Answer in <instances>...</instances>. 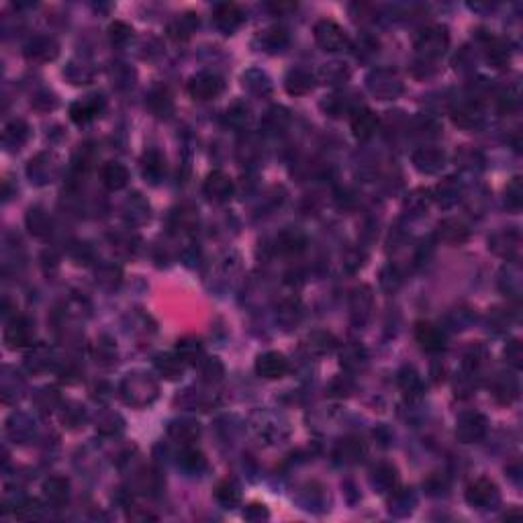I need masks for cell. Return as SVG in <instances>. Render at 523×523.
I'll use <instances>...</instances> for the list:
<instances>
[{
  "label": "cell",
  "instance_id": "cell-1",
  "mask_svg": "<svg viewBox=\"0 0 523 523\" xmlns=\"http://www.w3.org/2000/svg\"><path fill=\"white\" fill-rule=\"evenodd\" d=\"M121 397L131 407H147L158 398V382L149 374L144 372H133L127 374L121 382Z\"/></svg>",
  "mask_w": 523,
  "mask_h": 523
},
{
  "label": "cell",
  "instance_id": "cell-2",
  "mask_svg": "<svg viewBox=\"0 0 523 523\" xmlns=\"http://www.w3.org/2000/svg\"><path fill=\"white\" fill-rule=\"evenodd\" d=\"M448 43H450V35H448V29L442 27V25H432V27H425L421 33H417L415 37V50L417 54L425 59H435V57H442L448 50Z\"/></svg>",
  "mask_w": 523,
  "mask_h": 523
},
{
  "label": "cell",
  "instance_id": "cell-3",
  "mask_svg": "<svg viewBox=\"0 0 523 523\" xmlns=\"http://www.w3.org/2000/svg\"><path fill=\"white\" fill-rule=\"evenodd\" d=\"M313 35H315L317 45L325 52H342L350 43L343 27H340L333 21H319L313 29Z\"/></svg>",
  "mask_w": 523,
  "mask_h": 523
},
{
  "label": "cell",
  "instance_id": "cell-4",
  "mask_svg": "<svg viewBox=\"0 0 523 523\" xmlns=\"http://www.w3.org/2000/svg\"><path fill=\"white\" fill-rule=\"evenodd\" d=\"M487 433V417L476 413V411H466L460 413L456 419V437L462 444H474L483 439Z\"/></svg>",
  "mask_w": 523,
  "mask_h": 523
},
{
  "label": "cell",
  "instance_id": "cell-5",
  "mask_svg": "<svg viewBox=\"0 0 523 523\" xmlns=\"http://www.w3.org/2000/svg\"><path fill=\"white\" fill-rule=\"evenodd\" d=\"M223 88H225L223 78L211 72L197 74L188 82V92L197 100H213V98H217L223 92Z\"/></svg>",
  "mask_w": 523,
  "mask_h": 523
},
{
  "label": "cell",
  "instance_id": "cell-6",
  "mask_svg": "<svg viewBox=\"0 0 523 523\" xmlns=\"http://www.w3.org/2000/svg\"><path fill=\"white\" fill-rule=\"evenodd\" d=\"M466 501L472 507L487 509L499 503V488L488 478H478L466 487Z\"/></svg>",
  "mask_w": 523,
  "mask_h": 523
},
{
  "label": "cell",
  "instance_id": "cell-7",
  "mask_svg": "<svg viewBox=\"0 0 523 523\" xmlns=\"http://www.w3.org/2000/svg\"><path fill=\"white\" fill-rule=\"evenodd\" d=\"M368 88L374 96L386 100V98H395L398 92L403 91V84H401L397 74L389 72V70H379V72H372L368 76Z\"/></svg>",
  "mask_w": 523,
  "mask_h": 523
},
{
  "label": "cell",
  "instance_id": "cell-8",
  "mask_svg": "<svg viewBox=\"0 0 523 523\" xmlns=\"http://www.w3.org/2000/svg\"><path fill=\"white\" fill-rule=\"evenodd\" d=\"M255 372L266 380L282 379L289 372V360L280 352H264L255 360Z\"/></svg>",
  "mask_w": 523,
  "mask_h": 523
},
{
  "label": "cell",
  "instance_id": "cell-9",
  "mask_svg": "<svg viewBox=\"0 0 523 523\" xmlns=\"http://www.w3.org/2000/svg\"><path fill=\"white\" fill-rule=\"evenodd\" d=\"M234 180L221 172V170H215L207 176V180L202 184V192L209 200H215V202H225L234 197Z\"/></svg>",
  "mask_w": 523,
  "mask_h": 523
},
{
  "label": "cell",
  "instance_id": "cell-10",
  "mask_svg": "<svg viewBox=\"0 0 523 523\" xmlns=\"http://www.w3.org/2000/svg\"><path fill=\"white\" fill-rule=\"evenodd\" d=\"M4 343L8 350H21V347H27L31 340H33V327L27 319L23 317H15L13 321H8V325L4 327Z\"/></svg>",
  "mask_w": 523,
  "mask_h": 523
},
{
  "label": "cell",
  "instance_id": "cell-11",
  "mask_svg": "<svg viewBox=\"0 0 523 523\" xmlns=\"http://www.w3.org/2000/svg\"><path fill=\"white\" fill-rule=\"evenodd\" d=\"M415 340L421 345V350L425 352H442L446 347V335L437 325L430 323V321H419L415 323Z\"/></svg>",
  "mask_w": 523,
  "mask_h": 523
},
{
  "label": "cell",
  "instance_id": "cell-12",
  "mask_svg": "<svg viewBox=\"0 0 523 523\" xmlns=\"http://www.w3.org/2000/svg\"><path fill=\"white\" fill-rule=\"evenodd\" d=\"M488 248L501 258L515 260L522 252V237L517 231H499L488 239Z\"/></svg>",
  "mask_w": 523,
  "mask_h": 523
},
{
  "label": "cell",
  "instance_id": "cell-13",
  "mask_svg": "<svg viewBox=\"0 0 523 523\" xmlns=\"http://www.w3.org/2000/svg\"><path fill=\"white\" fill-rule=\"evenodd\" d=\"M243 11L234 4V2H223V4H219L215 8V13H213V21H215V25L221 29V31H225V33H234L237 27H241V23H243Z\"/></svg>",
  "mask_w": 523,
  "mask_h": 523
},
{
  "label": "cell",
  "instance_id": "cell-14",
  "mask_svg": "<svg viewBox=\"0 0 523 523\" xmlns=\"http://www.w3.org/2000/svg\"><path fill=\"white\" fill-rule=\"evenodd\" d=\"M379 129V117L370 108H356L352 115V133L356 139L366 142L370 139Z\"/></svg>",
  "mask_w": 523,
  "mask_h": 523
},
{
  "label": "cell",
  "instance_id": "cell-15",
  "mask_svg": "<svg viewBox=\"0 0 523 523\" xmlns=\"http://www.w3.org/2000/svg\"><path fill=\"white\" fill-rule=\"evenodd\" d=\"M103 107H105L103 96L82 98V100L74 103L72 107H70V119H72L76 125H86V123H91L94 117L100 115Z\"/></svg>",
  "mask_w": 523,
  "mask_h": 523
},
{
  "label": "cell",
  "instance_id": "cell-16",
  "mask_svg": "<svg viewBox=\"0 0 523 523\" xmlns=\"http://www.w3.org/2000/svg\"><path fill=\"white\" fill-rule=\"evenodd\" d=\"M446 154L437 147H419L413 154V163L419 172L423 174H435L444 168Z\"/></svg>",
  "mask_w": 523,
  "mask_h": 523
},
{
  "label": "cell",
  "instance_id": "cell-17",
  "mask_svg": "<svg viewBox=\"0 0 523 523\" xmlns=\"http://www.w3.org/2000/svg\"><path fill=\"white\" fill-rule=\"evenodd\" d=\"M452 121L454 125L462 127V129H476L483 125L485 113L478 103H464L452 110Z\"/></svg>",
  "mask_w": 523,
  "mask_h": 523
},
{
  "label": "cell",
  "instance_id": "cell-18",
  "mask_svg": "<svg viewBox=\"0 0 523 523\" xmlns=\"http://www.w3.org/2000/svg\"><path fill=\"white\" fill-rule=\"evenodd\" d=\"M519 395V380L513 374H499L495 382H493V397L501 405H509L513 403Z\"/></svg>",
  "mask_w": 523,
  "mask_h": 523
},
{
  "label": "cell",
  "instance_id": "cell-19",
  "mask_svg": "<svg viewBox=\"0 0 523 523\" xmlns=\"http://www.w3.org/2000/svg\"><path fill=\"white\" fill-rule=\"evenodd\" d=\"M43 497L47 505L62 507L70 497V483L62 476H52L43 483Z\"/></svg>",
  "mask_w": 523,
  "mask_h": 523
},
{
  "label": "cell",
  "instance_id": "cell-20",
  "mask_svg": "<svg viewBox=\"0 0 523 523\" xmlns=\"http://www.w3.org/2000/svg\"><path fill=\"white\" fill-rule=\"evenodd\" d=\"M100 180L107 186L108 190H121L125 188L129 182V170L123 163L107 162L100 168Z\"/></svg>",
  "mask_w": 523,
  "mask_h": 523
},
{
  "label": "cell",
  "instance_id": "cell-21",
  "mask_svg": "<svg viewBox=\"0 0 523 523\" xmlns=\"http://www.w3.org/2000/svg\"><path fill=\"white\" fill-rule=\"evenodd\" d=\"M57 50L59 47L52 37H35L27 43L25 54L29 59H35V62H50L57 55Z\"/></svg>",
  "mask_w": 523,
  "mask_h": 523
},
{
  "label": "cell",
  "instance_id": "cell-22",
  "mask_svg": "<svg viewBox=\"0 0 523 523\" xmlns=\"http://www.w3.org/2000/svg\"><path fill=\"white\" fill-rule=\"evenodd\" d=\"M469 227L458 219H444L437 227V237L446 243H464L469 239Z\"/></svg>",
  "mask_w": 523,
  "mask_h": 523
},
{
  "label": "cell",
  "instance_id": "cell-23",
  "mask_svg": "<svg viewBox=\"0 0 523 523\" xmlns=\"http://www.w3.org/2000/svg\"><path fill=\"white\" fill-rule=\"evenodd\" d=\"M305 243H307V239L299 229H285L276 237V252L282 253V255H294V253H301L305 250Z\"/></svg>",
  "mask_w": 523,
  "mask_h": 523
},
{
  "label": "cell",
  "instance_id": "cell-24",
  "mask_svg": "<svg viewBox=\"0 0 523 523\" xmlns=\"http://www.w3.org/2000/svg\"><path fill=\"white\" fill-rule=\"evenodd\" d=\"M184 360L174 352V354H158L156 356V370L162 374L166 380H178L184 374Z\"/></svg>",
  "mask_w": 523,
  "mask_h": 523
},
{
  "label": "cell",
  "instance_id": "cell-25",
  "mask_svg": "<svg viewBox=\"0 0 523 523\" xmlns=\"http://www.w3.org/2000/svg\"><path fill=\"white\" fill-rule=\"evenodd\" d=\"M197 27H199V17L192 15V13H186L182 17L174 18L168 25V35L172 37L174 41H186L188 37L197 31Z\"/></svg>",
  "mask_w": 523,
  "mask_h": 523
},
{
  "label": "cell",
  "instance_id": "cell-26",
  "mask_svg": "<svg viewBox=\"0 0 523 523\" xmlns=\"http://www.w3.org/2000/svg\"><path fill=\"white\" fill-rule=\"evenodd\" d=\"M142 172L147 180L158 182L166 174V158L158 149L145 151L144 158H142Z\"/></svg>",
  "mask_w": 523,
  "mask_h": 523
},
{
  "label": "cell",
  "instance_id": "cell-27",
  "mask_svg": "<svg viewBox=\"0 0 523 523\" xmlns=\"http://www.w3.org/2000/svg\"><path fill=\"white\" fill-rule=\"evenodd\" d=\"M285 86H287V91H289L290 94L301 96V94H307V92L313 91L315 80H313L311 72L303 70V68H297V70H290L289 72L287 80H285Z\"/></svg>",
  "mask_w": 523,
  "mask_h": 523
},
{
  "label": "cell",
  "instance_id": "cell-28",
  "mask_svg": "<svg viewBox=\"0 0 523 523\" xmlns=\"http://www.w3.org/2000/svg\"><path fill=\"white\" fill-rule=\"evenodd\" d=\"M397 382L405 397L415 398L423 393V382H421V377L417 374V370L415 368H411V366L401 368Z\"/></svg>",
  "mask_w": 523,
  "mask_h": 523
},
{
  "label": "cell",
  "instance_id": "cell-29",
  "mask_svg": "<svg viewBox=\"0 0 523 523\" xmlns=\"http://www.w3.org/2000/svg\"><path fill=\"white\" fill-rule=\"evenodd\" d=\"M364 456V444L358 437H345L335 448V458L343 464H354Z\"/></svg>",
  "mask_w": 523,
  "mask_h": 523
},
{
  "label": "cell",
  "instance_id": "cell-30",
  "mask_svg": "<svg viewBox=\"0 0 523 523\" xmlns=\"http://www.w3.org/2000/svg\"><path fill=\"white\" fill-rule=\"evenodd\" d=\"M215 499L219 505H223L225 509H234L239 501H241V488L239 485L227 478V481H221L215 488Z\"/></svg>",
  "mask_w": 523,
  "mask_h": 523
},
{
  "label": "cell",
  "instance_id": "cell-31",
  "mask_svg": "<svg viewBox=\"0 0 523 523\" xmlns=\"http://www.w3.org/2000/svg\"><path fill=\"white\" fill-rule=\"evenodd\" d=\"M168 433L174 442H178L182 446H190L199 437L200 430L199 425L192 421H174V423H170Z\"/></svg>",
  "mask_w": 523,
  "mask_h": 523
},
{
  "label": "cell",
  "instance_id": "cell-32",
  "mask_svg": "<svg viewBox=\"0 0 523 523\" xmlns=\"http://www.w3.org/2000/svg\"><path fill=\"white\" fill-rule=\"evenodd\" d=\"M176 354L180 356L184 364H199L205 358V350H202V343L197 338H182L176 343Z\"/></svg>",
  "mask_w": 523,
  "mask_h": 523
},
{
  "label": "cell",
  "instance_id": "cell-33",
  "mask_svg": "<svg viewBox=\"0 0 523 523\" xmlns=\"http://www.w3.org/2000/svg\"><path fill=\"white\" fill-rule=\"evenodd\" d=\"M335 338L333 333L325 331V329H317L313 333H309L307 338V347L313 354H329L333 347H335Z\"/></svg>",
  "mask_w": 523,
  "mask_h": 523
},
{
  "label": "cell",
  "instance_id": "cell-34",
  "mask_svg": "<svg viewBox=\"0 0 523 523\" xmlns=\"http://www.w3.org/2000/svg\"><path fill=\"white\" fill-rule=\"evenodd\" d=\"M178 464L182 469L188 470V472H200V470L207 466V458L205 454L192 446H184L182 452L178 454Z\"/></svg>",
  "mask_w": 523,
  "mask_h": 523
},
{
  "label": "cell",
  "instance_id": "cell-35",
  "mask_svg": "<svg viewBox=\"0 0 523 523\" xmlns=\"http://www.w3.org/2000/svg\"><path fill=\"white\" fill-rule=\"evenodd\" d=\"M199 368L202 380L209 382V384H217L219 380H223V377H225V366L219 358H202L199 362Z\"/></svg>",
  "mask_w": 523,
  "mask_h": 523
},
{
  "label": "cell",
  "instance_id": "cell-36",
  "mask_svg": "<svg viewBox=\"0 0 523 523\" xmlns=\"http://www.w3.org/2000/svg\"><path fill=\"white\" fill-rule=\"evenodd\" d=\"M395 481H397V474L395 469L391 464H380L372 470V485L379 488L380 493H386L395 487Z\"/></svg>",
  "mask_w": 523,
  "mask_h": 523
},
{
  "label": "cell",
  "instance_id": "cell-37",
  "mask_svg": "<svg viewBox=\"0 0 523 523\" xmlns=\"http://www.w3.org/2000/svg\"><path fill=\"white\" fill-rule=\"evenodd\" d=\"M4 144L8 145H23L27 139H29V127L25 121H11L8 125L4 127Z\"/></svg>",
  "mask_w": 523,
  "mask_h": 523
},
{
  "label": "cell",
  "instance_id": "cell-38",
  "mask_svg": "<svg viewBox=\"0 0 523 523\" xmlns=\"http://www.w3.org/2000/svg\"><path fill=\"white\" fill-rule=\"evenodd\" d=\"M27 227L37 237H45V235L52 231V223H50V219H47V215L41 209H31L27 213Z\"/></svg>",
  "mask_w": 523,
  "mask_h": 523
},
{
  "label": "cell",
  "instance_id": "cell-39",
  "mask_svg": "<svg viewBox=\"0 0 523 523\" xmlns=\"http://www.w3.org/2000/svg\"><path fill=\"white\" fill-rule=\"evenodd\" d=\"M342 364L347 370H358L366 364V350L362 345H345L342 352Z\"/></svg>",
  "mask_w": 523,
  "mask_h": 523
},
{
  "label": "cell",
  "instance_id": "cell-40",
  "mask_svg": "<svg viewBox=\"0 0 523 523\" xmlns=\"http://www.w3.org/2000/svg\"><path fill=\"white\" fill-rule=\"evenodd\" d=\"M372 309V294H370V289L368 287H362V289L354 290L352 294V313L354 317L356 315H362L366 317Z\"/></svg>",
  "mask_w": 523,
  "mask_h": 523
},
{
  "label": "cell",
  "instance_id": "cell-41",
  "mask_svg": "<svg viewBox=\"0 0 523 523\" xmlns=\"http://www.w3.org/2000/svg\"><path fill=\"white\" fill-rule=\"evenodd\" d=\"M131 37H133V29L127 23H123V21L110 23V27H108V39H110L113 45L123 47V45H127L131 41Z\"/></svg>",
  "mask_w": 523,
  "mask_h": 523
},
{
  "label": "cell",
  "instance_id": "cell-42",
  "mask_svg": "<svg viewBox=\"0 0 523 523\" xmlns=\"http://www.w3.org/2000/svg\"><path fill=\"white\" fill-rule=\"evenodd\" d=\"M174 227L176 229H182V231H190L195 225H197V221H199V213H197V209H192V207H182L178 209L174 215Z\"/></svg>",
  "mask_w": 523,
  "mask_h": 523
},
{
  "label": "cell",
  "instance_id": "cell-43",
  "mask_svg": "<svg viewBox=\"0 0 523 523\" xmlns=\"http://www.w3.org/2000/svg\"><path fill=\"white\" fill-rule=\"evenodd\" d=\"M487 59L493 68H503L509 62V50L503 41H493L487 50Z\"/></svg>",
  "mask_w": 523,
  "mask_h": 523
},
{
  "label": "cell",
  "instance_id": "cell-44",
  "mask_svg": "<svg viewBox=\"0 0 523 523\" xmlns=\"http://www.w3.org/2000/svg\"><path fill=\"white\" fill-rule=\"evenodd\" d=\"M319 76L323 78L327 84H340L347 78V68L340 62H331V64H325Z\"/></svg>",
  "mask_w": 523,
  "mask_h": 523
},
{
  "label": "cell",
  "instance_id": "cell-45",
  "mask_svg": "<svg viewBox=\"0 0 523 523\" xmlns=\"http://www.w3.org/2000/svg\"><path fill=\"white\" fill-rule=\"evenodd\" d=\"M505 199H507V205L511 207V209H522L523 205V186H522V178L519 176H515L513 180L507 184V190H505Z\"/></svg>",
  "mask_w": 523,
  "mask_h": 523
},
{
  "label": "cell",
  "instance_id": "cell-46",
  "mask_svg": "<svg viewBox=\"0 0 523 523\" xmlns=\"http://www.w3.org/2000/svg\"><path fill=\"white\" fill-rule=\"evenodd\" d=\"M96 430H98L100 433L113 435V433H117L123 430V419L117 415V413H105V415L98 417V421H96Z\"/></svg>",
  "mask_w": 523,
  "mask_h": 523
},
{
  "label": "cell",
  "instance_id": "cell-47",
  "mask_svg": "<svg viewBox=\"0 0 523 523\" xmlns=\"http://www.w3.org/2000/svg\"><path fill=\"white\" fill-rule=\"evenodd\" d=\"M262 41H264V45L274 52V50H280V47H285L287 45V41H289V37H287V31L285 29H280V27H274V29H268V31H264V35H262Z\"/></svg>",
  "mask_w": 523,
  "mask_h": 523
},
{
  "label": "cell",
  "instance_id": "cell-48",
  "mask_svg": "<svg viewBox=\"0 0 523 523\" xmlns=\"http://www.w3.org/2000/svg\"><path fill=\"white\" fill-rule=\"evenodd\" d=\"M149 107L154 108L160 117L168 115V113L172 110V100H170L168 91L151 92V96H149Z\"/></svg>",
  "mask_w": 523,
  "mask_h": 523
},
{
  "label": "cell",
  "instance_id": "cell-49",
  "mask_svg": "<svg viewBox=\"0 0 523 523\" xmlns=\"http://www.w3.org/2000/svg\"><path fill=\"white\" fill-rule=\"evenodd\" d=\"M15 515L18 519H37L43 515V507L39 501H21V505L15 509Z\"/></svg>",
  "mask_w": 523,
  "mask_h": 523
},
{
  "label": "cell",
  "instance_id": "cell-50",
  "mask_svg": "<svg viewBox=\"0 0 523 523\" xmlns=\"http://www.w3.org/2000/svg\"><path fill=\"white\" fill-rule=\"evenodd\" d=\"M505 358H507V362L513 366V368H522L523 366V345L519 340H513L511 343H507Z\"/></svg>",
  "mask_w": 523,
  "mask_h": 523
},
{
  "label": "cell",
  "instance_id": "cell-51",
  "mask_svg": "<svg viewBox=\"0 0 523 523\" xmlns=\"http://www.w3.org/2000/svg\"><path fill=\"white\" fill-rule=\"evenodd\" d=\"M96 280L100 282V285H105V287H117L119 285V280H121V272L119 268H115V266H105V268H100V270L96 272Z\"/></svg>",
  "mask_w": 523,
  "mask_h": 523
},
{
  "label": "cell",
  "instance_id": "cell-52",
  "mask_svg": "<svg viewBox=\"0 0 523 523\" xmlns=\"http://www.w3.org/2000/svg\"><path fill=\"white\" fill-rule=\"evenodd\" d=\"M243 517L246 519H250V522H262V519H268V509L264 505H258V503H253L246 509V513H243Z\"/></svg>",
  "mask_w": 523,
  "mask_h": 523
},
{
  "label": "cell",
  "instance_id": "cell-53",
  "mask_svg": "<svg viewBox=\"0 0 523 523\" xmlns=\"http://www.w3.org/2000/svg\"><path fill=\"white\" fill-rule=\"evenodd\" d=\"M268 8H270L274 15H285V13L297 11V2H270Z\"/></svg>",
  "mask_w": 523,
  "mask_h": 523
}]
</instances>
